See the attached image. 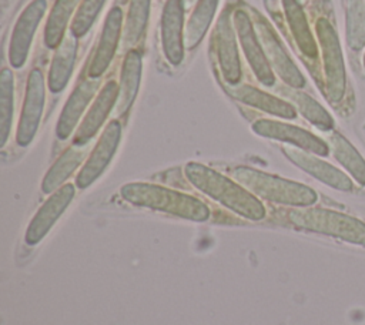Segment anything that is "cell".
<instances>
[{
	"label": "cell",
	"instance_id": "cell-18",
	"mask_svg": "<svg viewBox=\"0 0 365 325\" xmlns=\"http://www.w3.org/2000/svg\"><path fill=\"white\" fill-rule=\"evenodd\" d=\"M98 78H87L81 81L68 97L67 103L64 104L57 127H56V135L60 140L68 138V135L73 133L76 125L78 124L80 117L83 115L86 107L94 97L97 88H98Z\"/></svg>",
	"mask_w": 365,
	"mask_h": 325
},
{
	"label": "cell",
	"instance_id": "cell-23",
	"mask_svg": "<svg viewBox=\"0 0 365 325\" xmlns=\"http://www.w3.org/2000/svg\"><path fill=\"white\" fill-rule=\"evenodd\" d=\"M74 145L67 148L51 165L48 172L44 175L41 182V190L46 194H50L60 188V185L74 172V170L81 164L84 158V150Z\"/></svg>",
	"mask_w": 365,
	"mask_h": 325
},
{
	"label": "cell",
	"instance_id": "cell-22",
	"mask_svg": "<svg viewBox=\"0 0 365 325\" xmlns=\"http://www.w3.org/2000/svg\"><path fill=\"white\" fill-rule=\"evenodd\" d=\"M282 6L288 26L298 48L307 57H317L318 47L311 33L307 16L302 10V3L299 0H282Z\"/></svg>",
	"mask_w": 365,
	"mask_h": 325
},
{
	"label": "cell",
	"instance_id": "cell-4",
	"mask_svg": "<svg viewBox=\"0 0 365 325\" xmlns=\"http://www.w3.org/2000/svg\"><path fill=\"white\" fill-rule=\"evenodd\" d=\"M288 218L299 229L365 245V224L351 215L324 208H299L289 211Z\"/></svg>",
	"mask_w": 365,
	"mask_h": 325
},
{
	"label": "cell",
	"instance_id": "cell-11",
	"mask_svg": "<svg viewBox=\"0 0 365 325\" xmlns=\"http://www.w3.org/2000/svg\"><path fill=\"white\" fill-rule=\"evenodd\" d=\"M120 137H121L120 123L115 120L110 121L76 178V184L78 188L81 190L87 188L103 174V171L107 168V165L110 164L111 158L117 151Z\"/></svg>",
	"mask_w": 365,
	"mask_h": 325
},
{
	"label": "cell",
	"instance_id": "cell-7",
	"mask_svg": "<svg viewBox=\"0 0 365 325\" xmlns=\"http://www.w3.org/2000/svg\"><path fill=\"white\" fill-rule=\"evenodd\" d=\"M232 21H234V27H235L237 36L240 38L242 51H244L247 61L251 66L255 77L258 78V81L261 84H264L267 87L274 86V83H275L274 71L267 60L262 46L257 37L252 20L244 10L238 9L232 14Z\"/></svg>",
	"mask_w": 365,
	"mask_h": 325
},
{
	"label": "cell",
	"instance_id": "cell-21",
	"mask_svg": "<svg viewBox=\"0 0 365 325\" xmlns=\"http://www.w3.org/2000/svg\"><path fill=\"white\" fill-rule=\"evenodd\" d=\"M141 78V56L135 50H130L124 58L121 74H120V84H118V97L115 103V113L121 115L125 113L138 91Z\"/></svg>",
	"mask_w": 365,
	"mask_h": 325
},
{
	"label": "cell",
	"instance_id": "cell-19",
	"mask_svg": "<svg viewBox=\"0 0 365 325\" xmlns=\"http://www.w3.org/2000/svg\"><path fill=\"white\" fill-rule=\"evenodd\" d=\"M230 94L251 107H255L258 110H262L268 114L281 117V118H295L297 111L292 104L288 101H284L278 97H274L262 90H258L251 86H232L230 90Z\"/></svg>",
	"mask_w": 365,
	"mask_h": 325
},
{
	"label": "cell",
	"instance_id": "cell-6",
	"mask_svg": "<svg viewBox=\"0 0 365 325\" xmlns=\"http://www.w3.org/2000/svg\"><path fill=\"white\" fill-rule=\"evenodd\" d=\"M252 23H254L257 37L264 48V53L267 56V60L271 68H274L277 74L282 78V81L287 83L289 87L292 88L304 87L305 78L302 73L285 51L281 40L278 38L277 33L269 26V23L259 16H257Z\"/></svg>",
	"mask_w": 365,
	"mask_h": 325
},
{
	"label": "cell",
	"instance_id": "cell-24",
	"mask_svg": "<svg viewBox=\"0 0 365 325\" xmlns=\"http://www.w3.org/2000/svg\"><path fill=\"white\" fill-rule=\"evenodd\" d=\"M328 143L335 160L355 178V181L365 185V160L356 148L339 133H332Z\"/></svg>",
	"mask_w": 365,
	"mask_h": 325
},
{
	"label": "cell",
	"instance_id": "cell-17",
	"mask_svg": "<svg viewBox=\"0 0 365 325\" xmlns=\"http://www.w3.org/2000/svg\"><path fill=\"white\" fill-rule=\"evenodd\" d=\"M121 26L123 11L118 7H113L106 17L93 61L88 67V77L98 78L110 66L121 36Z\"/></svg>",
	"mask_w": 365,
	"mask_h": 325
},
{
	"label": "cell",
	"instance_id": "cell-3",
	"mask_svg": "<svg viewBox=\"0 0 365 325\" xmlns=\"http://www.w3.org/2000/svg\"><path fill=\"white\" fill-rule=\"evenodd\" d=\"M232 177L254 195L271 202L309 207L317 201V192L299 182L281 178L251 167L240 165L232 170Z\"/></svg>",
	"mask_w": 365,
	"mask_h": 325
},
{
	"label": "cell",
	"instance_id": "cell-16",
	"mask_svg": "<svg viewBox=\"0 0 365 325\" xmlns=\"http://www.w3.org/2000/svg\"><path fill=\"white\" fill-rule=\"evenodd\" d=\"M117 97L118 86L115 84V81H107L104 87L100 90L98 96L96 97L93 105L86 114L78 130L76 131V135L73 138L74 145H84L96 135V133L100 130L107 115L115 105Z\"/></svg>",
	"mask_w": 365,
	"mask_h": 325
},
{
	"label": "cell",
	"instance_id": "cell-8",
	"mask_svg": "<svg viewBox=\"0 0 365 325\" xmlns=\"http://www.w3.org/2000/svg\"><path fill=\"white\" fill-rule=\"evenodd\" d=\"M44 76L40 68H33L27 78L24 104L16 133V141L21 147L29 145L37 133L44 107Z\"/></svg>",
	"mask_w": 365,
	"mask_h": 325
},
{
	"label": "cell",
	"instance_id": "cell-33",
	"mask_svg": "<svg viewBox=\"0 0 365 325\" xmlns=\"http://www.w3.org/2000/svg\"><path fill=\"white\" fill-rule=\"evenodd\" d=\"M364 67H365V54H364Z\"/></svg>",
	"mask_w": 365,
	"mask_h": 325
},
{
	"label": "cell",
	"instance_id": "cell-9",
	"mask_svg": "<svg viewBox=\"0 0 365 325\" xmlns=\"http://www.w3.org/2000/svg\"><path fill=\"white\" fill-rule=\"evenodd\" d=\"M252 130L261 137L288 143L317 155H328L329 153V145L324 140L301 127L288 123L261 118L252 124Z\"/></svg>",
	"mask_w": 365,
	"mask_h": 325
},
{
	"label": "cell",
	"instance_id": "cell-5",
	"mask_svg": "<svg viewBox=\"0 0 365 325\" xmlns=\"http://www.w3.org/2000/svg\"><path fill=\"white\" fill-rule=\"evenodd\" d=\"M315 31L322 54L327 97L331 103H339L346 90V74L338 34L334 26L322 17L317 20Z\"/></svg>",
	"mask_w": 365,
	"mask_h": 325
},
{
	"label": "cell",
	"instance_id": "cell-31",
	"mask_svg": "<svg viewBox=\"0 0 365 325\" xmlns=\"http://www.w3.org/2000/svg\"><path fill=\"white\" fill-rule=\"evenodd\" d=\"M106 0H83L78 10L76 11V16L71 23L70 31L76 37L84 36L91 24L96 21L103 4Z\"/></svg>",
	"mask_w": 365,
	"mask_h": 325
},
{
	"label": "cell",
	"instance_id": "cell-28",
	"mask_svg": "<svg viewBox=\"0 0 365 325\" xmlns=\"http://www.w3.org/2000/svg\"><path fill=\"white\" fill-rule=\"evenodd\" d=\"M13 73L10 68H3L0 73V147L6 145V141L10 134L13 118Z\"/></svg>",
	"mask_w": 365,
	"mask_h": 325
},
{
	"label": "cell",
	"instance_id": "cell-29",
	"mask_svg": "<svg viewBox=\"0 0 365 325\" xmlns=\"http://www.w3.org/2000/svg\"><path fill=\"white\" fill-rule=\"evenodd\" d=\"M345 21L348 46L361 50L365 46V0H348Z\"/></svg>",
	"mask_w": 365,
	"mask_h": 325
},
{
	"label": "cell",
	"instance_id": "cell-26",
	"mask_svg": "<svg viewBox=\"0 0 365 325\" xmlns=\"http://www.w3.org/2000/svg\"><path fill=\"white\" fill-rule=\"evenodd\" d=\"M218 0H198L194 11L191 13L185 31H184V44L188 48L195 47L204 37L208 30L212 17L215 14Z\"/></svg>",
	"mask_w": 365,
	"mask_h": 325
},
{
	"label": "cell",
	"instance_id": "cell-10",
	"mask_svg": "<svg viewBox=\"0 0 365 325\" xmlns=\"http://www.w3.org/2000/svg\"><path fill=\"white\" fill-rule=\"evenodd\" d=\"M46 0H33L19 16L11 33L9 47V61L11 67L20 68L21 66H24L30 51L33 36L40 24L41 17L46 13Z\"/></svg>",
	"mask_w": 365,
	"mask_h": 325
},
{
	"label": "cell",
	"instance_id": "cell-12",
	"mask_svg": "<svg viewBox=\"0 0 365 325\" xmlns=\"http://www.w3.org/2000/svg\"><path fill=\"white\" fill-rule=\"evenodd\" d=\"M73 197H74L73 184H64L48 197V200L38 208V211L31 218L27 227V231L24 235V241L27 245H36L46 237V234L50 231L54 222L60 218V215L68 207Z\"/></svg>",
	"mask_w": 365,
	"mask_h": 325
},
{
	"label": "cell",
	"instance_id": "cell-25",
	"mask_svg": "<svg viewBox=\"0 0 365 325\" xmlns=\"http://www.w3.org/2000/svg\"><path fill=\"white\" fill-rule=\"evenodd\" d=\"M80 0H57L48 14L44 29V43L48 48H57L66 36V29Z\"/></svg>",
	"mask_w": 365,
	"mask_h": 325
},
{
	"label": "cell",
	"instance_id": "cell-27",
	"mask_svg": "<svg viewBox=\"0 0 365 325\" xmlns=\"http://www.w3.org/2000/svg\"><path fill=\"white\" fill-rule=\"evenodd\" d=\"M150 16V0H130L125 26L123 30V46L131 48L141 38Z\"/></svg>",
	"mask_w": 365,
	"mask_h": 325
},
{
	"label": "cell",
	"instance_id": "cell-32",
	"mask_svg": "<svg viewBox=\"0 0 365 325\" xmlns=\"http://www.w3.org/2000/svg\"><path fill=\"white\" fill-rule=\"evenodd\" d=\"M182 1H184V6H185V7H190V6H192L194 3H197L198 0H182Z\"/></svg>",
	"mask_w": 365,
	"mask_h": 325
},
{
	"label": "cell",
	"instance_id": "cell-1",
	"mask_svg": "<svg viewBox=\"0 0 365 325\" xmlns=\"http://www.w3.org/2000/svg\"><path fill=\"white\" fill-rule=\"evenodd\" d=\"M184 172L197 190L235 214L252 221H259L265 217L262 202L240 182L230 180L204 164L192 161L184 167Z\"/></svg>",
	"mask_w": 365,
	"mask_h": 325
},
{
	"label": "cell",
	"instance_id": "cell-15",
	"mask_svg": "<svg viewBox=\"0 0 365 325\" xmlns=\"http://www.w3.org/2000/svg\"><path fill=\"white\" fill-rule=\"evenodd\" d=\"M282 153L291 162H294L297 167L311 174L321 182L339 191H351L354 188L351 178L345 172L331 165L329 162L309 154L308 151H304L301 148L285 147L282 148Z\"/></svg>",
	"mask_w": 365,
	"mask_h": 325
},
{
	"label": "cell",
	"instance_id": "cell-34",
	"mask_svg": "<svg viewBox=\"0 0 365 325\" xmlns=\"http://www.w3.org/2000/svg\"><path fill=\"white\" fill-rule=\"evenodd\" d=\"M299 1H301V3H305V1H307V0H299Z\"/></svg>",
	"mask_w": 365,
	"mask_h": 325
},
{
	"label": "cell",
	"instance_id": "cell-30",
	"mask_svg": "<svg viewBox=\"0 0 365 325\" xmlns=\"http://www.w3.org/2000/svg\"><path fill=\"white\" fill-rule=\"evenodd\" d=\"M291 100L295 103L298 111L309 121L312 123L315 127H318L319 130L328 131L334 127V118L329 115V113L318 103L315 101L311 96H308L307 93L302 91H292L289 94Z\"/></svg>",
	"mask_w": 365,
	"mask_h": 325
},
{
	"label": "cell",
	"instance_id": "cell-14",
	"mask_svg": "<svg viewBox=\"0 0 365 325\" xmlns=\"http://www.w3.org/2000/svg\"><path fill=\"white\" fill-rule=\"evenodd\" d=\"M184 1L167 0L161 16V44L170 64L178 66L184 58Z\"/></svg>",
	"mask_w": 365,
	"mask_h": 325
},
{
	"label": "cell",
	"instance_id": "cell-13",
	"mask_svg": "<svg viewBox=\"0 0 365 325\" xmlns=\"http://www.w3.org/2000/svg\"><path fill=\"white\" fill-rule=\"evenodd\" d=\"M235 33L237 31L234 21L231 20V14L228 10H224L217 21L215 40L220 70L222 77L230 84H237L241 78V61L238 56Z\"/></svg>",
	"mask_w": 365,
	"mask_h": 325
},
{
	"label": "cell",
	"instance_id": "cell-2",
	"mask_svg": "<svg viewBox=\"0 0 365 325\" xmlns=\"http://www.w3.org/2000/svg\"><path fill=\"white\" fill-rule=\"evenodd\" d=\"M123 200L180 218L202 222L210 217L208 207L198 198L148 182H128L120 188Z\"/></svg>",
	"mask_w": 365,
	"mask_h": 325
},
{
	"label": "cell",
	"instance_id": "cell-20",
	"mask_svg": "<svg viewBox=\"0 0 365 325\" xmlns=\"http://www.w3.org/2000/svg\"><path fill=\"white\" fill-rule=\"evenodd\" d=\"M77 53V37L70 31L64 36L60 46L56 48L48 71V88L53 93L61 91L68 83Z\"/></svg>",
	"mask_w": 365,
	"mask_h": 325
}]
</instances>
